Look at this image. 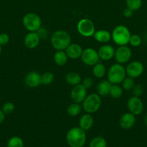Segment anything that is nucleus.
<instances>
[{"instance_id": "1", "label": "nucleus", "mask_w": 147, "mask_h": 147, "mask_svg": "<svg viewBox=\"0 0 147 147\" xmlns=\"http://www.w3.org/2000/svg\"><path fill=\"white\" fill-rule=\"evenodd\" d=\"M66 142L71 147H83L86 142L85 131L80 127H74L66 134Z\"/></svg>"}, {"instance_id": "2", "label": "nucleus", "mask_w": 147, "mask_h": 147, "mask_svg": "<svg viewBox=\"0 0 147 147\" xmlns=\"http://www.w3.org/2000/svg\"><path fill=\"white\" fill-rule=\"evenodd\" d=\"M50 42L55 50H65L71 44V37L64 30H57L52 34Z\"/></svg>"}, {"instance_id": "3", "label": "nucleus", "mask_w": 147, "mask_h": 147, "mask_svg": "<svg viewBox=\"0 0 147 147\" xmlns=\"http://www.w3.org/2000/svg\"><path fill=\"white\" fill-rule=\"evenodd\" d=\"M112 39L118 45H126L129 43L131 34L128 27L124 25H118L114 28L112 32Z\"/></svg>"}, {"instance_id": "4", "label": "nucleus", "mask_w": 147, "mask_h": 147, "mask_svg": "<svg viewBox=\"0 0 147 147\" xmlns=\"http://www.w3.org/2000/svg\"><path fill=\"white\" fill-rule=\"evenodd\" d=\"M125 68L119 63H116L111 66L108 70V80L112 84H119L122 83L125 78Z\"/></svg>"}, {"instance_id": "5", "label": "nucleus", "mask_w": 147, "mask_h": 147, "mask_svg": "<svg viewBox=\"0 0 147 147\" xmlns=\"http://www.w3.org/2000/svg\"><path fill=\"white\" fill-rule=\"evenodd\" d=\"M101 98L97 93H91L86 96L82 102V108L87 113H94L97 111L101 106Z\"/></svg>"}, {"instance_id": "6", "label": "nucleus", "mask_w": 147, "mask_h": 147, "mask_svg": "<svg viewBox=\"0 0 147 147\" xmlns=\"http://www.w3.org/2000/svg\"><path fill=\"white\" fill-rule=\"evenodd\" d=\"M22 24L29 32H37L41 27L40 17L35 13H27L22 19Z\"/></svg>"}, {"instance_id": "7", "label": "nucleus", "mask_w": 147, "mask_h": 147, "mask_svg": "<svg viewBox=\"0 0 147 147\" xmlns=\"http://www.w3.org/2000/svg\"><path fill=\"white\" fill-rule=\"evenodd\" d=\"M76 28L78 32L85 37H92L95 32V24L89 19H82L79 20Z\"/></svg>"}, {"instance_id": "8", "label": "nucleus", "mask_w": 147, "mask_h": 147, "mask_svg": "<svg viewBox=\"0 0 147 147\" xmlns=\"http://www.w3.org/2000/svg\"><path fill=\"white\" fill-rule=\"evenodd\" d=\"M81 58L85 65L89 66H94L99 61V57L97 51L91 47L86 48L82 51Z\"/></svg>"}, {"instance_id": "9", "label": "nucleus", "mask_w": 147, "mask_h": 147, "mask_svg": "<svg viewBox=\"0 0 147 147\" xmlns=\"http://www.w3.org/2000/svg\"><path fill=\"white\" fill-rule=\"evenodd\" d=\"M131 55H132V52L131 48L126 45H121L115 50L114 57L117 63L122 65L129 61Z\"/></svg>"}, {"instance_id": "10", "label": "nucleus", "mask_w": 147, "mask_h": 147, "mask_svg": "<svg viewBox=\"0 0 147 147\" xmlns=\"http://www.w3.org/2000/svg\"><path fill=\"white\" fill-rule=\"evenodd\" d=\"M70 96L74 103H82L86 97V89L82 84L73 86V88L71 90Z\"/></svg>"}, {"instance_id": "11", "label": "nucleus", "mask_w": 147, "mask_h": 147, "mask_svg": "<svg viewBox=\"0 0 147 147\" xmlns=\"http://www.w3.org/2000/svg\"><path fill=\"white\" fill-rule=\"evenodd\" d=\"M127 106L129 111L135 116L140 115L144 110V105L140 98L134 96L128 99Z\"/></svg>"}, {"instance_id": "12", "label": "nucleus", "mask_w": 147, "mask_h": 147, "mask_svg": "<svg viewBox=\"0 0 147 147\" xmlns=\"http://www.w3.org/2000/svg\"><path fill=\"white\" fill-rule=\"evenodd\" d=\"M126 75L132 78H138L144 72V65L139 61H133L130 63L125 68Z\"/></svg>"}, {"instance_id": "13", "label": "nucleus", "mask_w": 147, "mask_h": 147, "mask_svg": "<svg viewBox=\"0 0 147 147\" xmlns=\"http://www.w3.org/2000/svg\"><path fill=\"white\" fill-rule=\"evenodd\" d=\"M115 49L110 45H104L101 46L97 53L99 59L102 60H110L115 56Z\"/></svg>"}, {"instance_id": "14", "label": "nucleus", "mask_w": 147, "mask_h": 147, "mask_svg": "<svg viewBox=\"0 0 147 147\" xmlns=\"http://www.w3.org/2000/svg\"><path fill=\"white\" fill-rule=\"evenodd\" d=\"M120 126L123 129H129L135 123V116L132 113H125L120 119Z\"/></svg>"}, {"instance_id": "15", "label": "nucleus", "mask_w": 147, "mask_h": 147, "mask_svg": "<svg viewBox=\"0 0 147 147\" xmlns=\"http://www.w3.org/2000/svg\"><path fill=\"white\" fill-rule=\"evenodd\" d=\"M26 86L30 88H37L41 84L40 83V75L37 72L32 71L27 73L24 78Z\"/></svg>"}, {"instance_id": "16", "label": "nucleus", "mask_w": 147, "mask_h": 147, "mask_svg": "<svg viewBox=\"0 0 147 147\" xmlns=\"http://www.w3.org/2000/svg\"><path fill=\"white\" fill-rule=\"evenodd\" d=\"M40 39L36 32H30L26 34L24 40V45L29 49H34L38 46Z\"/></svg>"}, {"instance_id": "17", "label": "nucleus", "mask_w": 147, "mask_h": 147, "mask_svg": "<svg viewBox=\"0 0 147 147\" xmlns=\"http://www.w3.org/2000/svg\"><path fill=\"white\" fill-rule=\"evenodd\" d=\"M82 51H83V50H82V47L79 45L76 44V43L70 44L65 50V52H66L68 57L71 59H74V60L81 57Z\"/></svg>"}, {"instance_id": "18", "label": "nucleus", "mask_w": 147, "mask_h": 147, "mask_svg": "<svg viewBox=\"0 0 147 147\" xmlns=\"http://www.w3.org/2000/svg\"><path fill=\"white\" fill-rule=\"evenodd\" d=\"M79 127L83 130L86 131L91 129L94 123L93 117L91 116L90 113H85L83 116H81L79 119Z\"/></svg>"}, {"instance_id": "19", "label": "nucleus", "mask_w": 147, "mask_h": 147, "mask_svg": "<svg viewBox=\"0 0 147 147\" xmlns=\"http://www.w3.org/2000/svg\"><path fill=\"white\" fill-rule=\"evenodd\" d=\"M112 83L109 80H102L99 82L97 87V94L99 96H106L109 95Z\"/></svg>"}, {"instance_id": "20", "label": "nucleus", "mask_w": 147, "mask_h": 147, "mask_svg": "<svg viewBox=\"0 0 147 147\" xmlns=\"http://www.w3.org/2000/svg\"><path fill=\"white\" fill-rule=\"evenodd\" d=\"M93 36L95 40L101 43L108 42L112 38V35H111L110 33L105 30H100L95 32Z\"/></svg>"}, {"instance_id": "21", "label": "nucleus", "mask_w": 147, "mask_h": 147, "mask_svg": "<svg viewBox=\"0 0 147 147\" xmlns=\"http://www.w3.org/2000/svg\"><path fill=\"white\" fill-rule=\"evenodd\" d=\"M68 56L66 55V52L63 50H58L55 53L53 56V60L55 63L59 66H63L66 64L68 61Z\"/></svg>"}, {"instance_id": "22", "label": "nucleus", "mask_w": 147, "mask_h": 147, "mask_svg": "<svg viewBox=\"0 0 147 147\" xmlns=\"http://www.w3.org/2000/svg\"><path fill=\"white\" fill-rule=\"evenodd\" d=\"M66 81L70 86H74L78 84H80L81 81H82V78L78 73L71 72L66 76Z\"/></svg>"}, {"instance_id": "23", "label": "nucleus", "mask_w": 147, "mask_h": 147, "mask_svg": "<svg viewBox=\"0 0 147 147\" xmlns=\"http://www.w3.org/2000/svg\"><path fill=\"white\" fill-rule=\"evenodd\" d=\"M92 72H93V75L95 78H101L106 73V68L102 63H98L93 66Z\"/></svg>"}, {"instance_id": "24", "label": "nucleus", "mask_w": 147, "mask_h": 147, "mask_svg": "<svg viewBox=\"0 0 147 147\" xmlns=\"http://www.w3.org/2000/svg\"><path fill=\"white\" fill-rule=\"evenodd\" d=\"M82 107L80 106L79 103H74V102L73 103L69 105L67 107V109H66V111H67V113L71 116H76L81 113L82 111Z\"/></svg>"}, {"instance_id": "25", "label": "nucleus", "mask_w": 147, "mask_h": 147, "mask_svg": "<svg viewBox=\"0 0 147 147\" xmlns=\"http://www.w3.org/2000/svg\"><path fill=\"white\" fill-rule=\"evenodd\" d=\"M123 90L122 88L120 87L118 84H112L111 85L110 89V96L113 98L118 99L122 96Z\"/></svg>"}, {"instance_id": "26", "label": "nucleus", "mask_w": 147, "mask_h": 147, "mask_svg": "<svg viewBox=\"0 0 147 147\" xmlns=\"http://www.w3.org/2000/svg\"><path fill=\"white\" fill-rule=\"evenodd\" d=\"M53 80H54V76L50 72H46L40 76V83L44 86L50 85V83H53Z\"/></svg>"}, {"instance_id": "27", "label": "nucleus", "mask_w": 147, "mask_h": 147, "mask_svg": "<svg viewBox=\"0 0 147 147\" xmlns=\"http://www.w3.org/2000/svg\"><path fill=\"white\" fill-rule=\"evenodd\" d=\"M89 147H107V142L104 138L97 136L91 141Z\"/></svg>"}, {"instance_id": "28", "label": "nucleus", "mask_w": 147, "mask_h": 147, "mask_svg": "<svg viewBox=\"0 0 147 147\" xmlns=\"http://www.w3.org/2000/svg\"><path fill=\"white\" fill-rule=\"evenodd\" d=\"M7 147H24V143L19 136H13L9 140Z\"/></svg>"}, {"instance_id": "29", "label": "nucleus", "mask_w": 147, "mask_h": 147, "mask_svg": "<svg viewBox=\"0 0 147 147\" xmlns=\"http://www.w3.org/2000/svg\"><path fill=\"white\" fill-rule=\"evenodd\" d=\"M121 83H122V89L127 90V91L132 90L133 88L135 86V81H134L133 78L131 77L125 78Z\"/></svg>"}, {"instance_id": "30", "label": "nucleus", "mask_w": 147, "mask_h": 147, "mask_svg": "<svg viewBox=\"0 0 147 147\" xmlns=\"http://www.w3.org/2000/svg\"><path fill=\"white\" fill-rule=\"evenodd\" d=\"M126 6L132 11H136L141 8L142 0H126Z\"/></svg>"}, {"instance_id": "31", "label": "nucleus", "mask_w": 147, "mask_h": 147, "mask_svg": "<svg viewBox=\"0 0 147 147\" xmlns=\"http://www.w3.org/2000/svg\"><path fill=\"white\" fill-rule=\"evenodd\" d=\"M141 42H142V40L138 34H133L130 37L129 43L133 47H138L141 44Z\"/></svg>"}, {"instance_id": "32", "label": "nucleus", "mask_w": 147, "mask_h": 147, "mask_svg": "<svg viewBox=\"0 0 147 147\" xmlns=\"http://www.w3.org/2000/svg\"><path fill=\"white\" fill-rule=\"evenodd\" d=\"M1 110L5 115H9L14 111V105L12 102H7L3 105Z\"/></svg>"}, {"instance_id": "33", "label": "nucleus", "mask_w": 147, "mask_h": 147, "mask_svg": "<svg viewBox=\"0 0 147 147\" xmlns=\"http://www.w3.org/2000/svg\"><path fill=\"white\" fill-rule=\"evenodd\" d=\"M132 90L133 94L134 96H136V97H140L144 93V88L141 84L135 85Z\"/></svg>"}, {"instance_id": "34", "label": "nucleus", "mask_w": 147, "mask_h": 147, "mask_svg": "<svg viewBox=\"0 0 147 147\" xmlns=\"http://www.w3.org/2000/svg\"><path fill=\"white\" fill-rule=\"evenodd\" d=\"M36 32H37V35L39 36L40 40H46L48 37V31L45 27H41Z\"/></svg>"}, {"instance_id": "35", "label": "nucleus", "mask_w": 147, "mask_h": 147, "mask_svg": "<svg viewBox=\"0 0 147 147\" xmlns=\"http://www.w3.org/2000/svg\"><path fill=\"white\" fill-rule=\"evenodd\" d=\"M10 41V37L6 33H1L0 34V45L4 46L8 44Z\"/></svg>"}, {"instance_id": "36", "label": "nucleus", "mask_w": 147, "mask_h": 147, "mask_svg": "<svg viewBox=\"0 0 147 147\" xmlns=\"http://www.w3.org/2000/svg\"><path fill=\"white\" fill-rule=\"evenodd\" d=\"M94 81L91 78H86L84 79L83 82H82V85L85 87L86 89H89L93 86Z\"/></svg>"}, {"instance_id": "37", "label": "nucleus", "mask_w": 147, "mask_h": 147, "mask_svg": "<svg viewBox=\"0 0 147 147\" xmlns=\"http://www.w3.org/2000/svg\"><path fill=\"white\" fill-rule=\"evenodd\" d=\"M133 11L131 9H130L129 8H128L127 7L126 9H125L123 10V15L125 16V17H127V18H129V17H131L133 15Z\"/></svg>"}, {"instance_id": "38", "label": "nucleus", "mask_w": 147, "mask_h": 147, "mask_svg": "<svg viewBox=\"0 0 147 147\" xmlns=\"http://www.w3.org/2000/svg\"><path fill=\"white\" fill-rule=\"evenodd\" d=\"M5 119V113L2 111V110H0V124L3 123Z\"/></svg>"}, {"instance_id": "39", "label": "nucleus", "mask_w": 147, "mask_h": 147, "mask_svg": "<svg viewBox=\"0 0 147 147\" xmlns=\"http://www.w3.org/2000/svg\"><path fill=\"white\" fill-rule=\"evenodd\" d=\"M145 123H146V126H147V116L145 117Z\"/></svg>"}, {"instance_id": "40", "label": "nucleus", "mask_w": 147, "mask_h": 147, "mask_svg": "<svg viewBox=\"0 0 147 147\" xmlns=\"http://www.w3.org/2000/svg\"><path fill=\"white\" fill-rule=\"evenodd\" d=\"M1 46L0 45V54H1Z\"/></svg>"}]
</instances>
